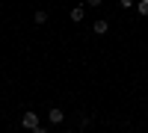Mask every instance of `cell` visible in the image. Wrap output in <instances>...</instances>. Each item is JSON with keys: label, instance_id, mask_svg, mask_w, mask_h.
Returning a JSON list of instances; mask_svg holds the SVG:
<instances>
[{"label": "cell", "instance_id": "6da1fadb", "mask_svg": "<svg viewBox=\"0 0 148 133\" xmlns=\"http://www.w3.org/2000/svg\"><path fill=\"white\" fill-rule=\"evenodd\" d=\"M21 124H24V127H27V130L33 133L36 127H39V115H36V113H24V115H21Z\"/></svg>", "mask_w": 148, "mask_h": 133}, {"label": "cell", "instance_id": "7a4b0ae2", "mask_svg": "<svg viewBox=\"0 0 148 133\" xmlns=\"http://www.w3.org/2000/svg\"><path fill=\"white\" fill-rule=\"evenodd\" d=\"M47 121H51V124H62V121H65V113L59 110V106H53V110L47 113Z\"/></svg>", "mask_w": 148, "mask_h": 133}, {"label": "cell", "instance_id": "3957f363", "mask_svg": "<svg viewBox=\"0 0 148 133\" xmlns=\"http://www.w3.org/2000/svg\"><path fill=\"white\" fill-rule=\"evenodd\" d=\"M92 30H95L98 35H104V33L110 30V21H95V27H92Z\"/></svg>", "mask_w": 148, "mask_h": 133}, {"label": "cell", "instance_id": "277c9868", "mask_svg": "<svg viewBox=\"0 0 148 133\" xmlns=\"http://www.w3.org/2000/svg\"><path fill=\"white\" fill-rule=\"evenodd\" d=\"M71 21H83V6H74L71 9Z\"/></svg>", "mask_w": 148, "mask_h": 133}, {"label": "cell", "instance_id": "5b68a950", "mask_svg": "<svg viewBox=\"0 0 148 133\" xmlns=\"http://www.w3.org/2000/svg\"><path fill=\"white\" fill-rule=\"evenodd\" d=\"M36 24H47V12H45V9L36 12Z\"/></svg>", "mask_w": 148, "mask_h": 133}, {"label": "cell", "instance_id": "8992f818", "mask_svg": "<svg viewBox=\"0 0 148 133\" xmlns=\"http://www.w3.org/2000/svg\"><path fill=\"white\" fill-rule=\"evenodd\" d=\"M136 9H139V15H148V0H139Z\"/></svg>", "mask_w": 148, "mask_h": 133}, {"label": "cell", "instance_id": "52a82bcc", "mask_svg": "<svg viewBox=\"0 0 148 133\" xmlns=\"http://www.w3.org/2000/svg\"><path fill=\"white\" fill-rule=\"evenodd\" d=\"M119 6H125V9H130V6H133V0H119Z\"/></svg>", "mask_w": 148, "mask_h": 133}, {"label": "cell", "instance_id": "ba28073f", "mask_svg": "<svg viewBox=\"0 0 148 133\" xmlns=\"http://www.w3.org/2000/svg\"><path fill=\"white\" fill-rule=\"evenodd\" d=\"M33 133H47V127H42V124H39V127H36Z\"/></svg>", "mask_w": 148, "mask_h": 133}, {"label": "cell", "instance_id": "9c48e42d", "mask_svg": "<svg viewBox=\"0 0 148 133\" xmlns=\"http://www.w3.org/2000/svg\"><path fill=\"white\" fill-rule=\"evenodd\" d=\"M104 3V0H89V6H101Z\"/></svg>", "mask_w": 148, "mask_h": 133}, {"label": "cell", "instance_id": "30bf717a", "mask_svg": "<svg viewBox=\"0 0 148 133\" xmlns=\"http://www.w3.org/2000/svg\"><path fill=\"white\" fill-rule=\"evenodd\" d=\"M65 133H71V130H65Z\"/></svg>", "mask_w": 148, "mask_h": 133}]
</instances>
